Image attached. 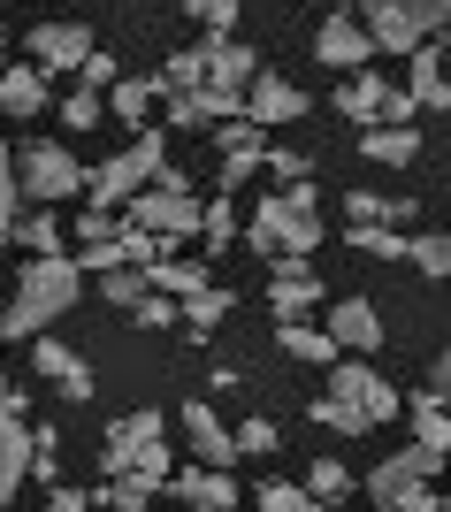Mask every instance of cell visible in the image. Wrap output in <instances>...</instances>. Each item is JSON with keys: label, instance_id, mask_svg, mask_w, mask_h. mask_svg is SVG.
<instances>
[{"label": "cell", "instance_id": "obj_1", "mask_svg": "<svg viewBox=\"0 0 451 512\" xmlns=\"http://www.w3.org/2000/svg\"><path fill=\"white\" fill-rule=\"evenodd\" d=\"M77 291H85V268L62 253H39L23 260L16 276V299H8V321H0V337H39L46 321H62L69 306H77Z\"/></svg>", "mask_w": 451, "mask_h": 512}, {"label": "cell", "instance_id": "obj_2", "mask_svg": "<svg viewBox=\"0 0 451 512\" xmlns=\"http://www.w3.org/2000/svg\"><path fill=\"white\" fill-rule=\"evenodd\" d=\"M245 245H253L260 260H276V253H314V245H322V192H314V184H283V192L253 199Z\"/></svg>", "mask_w": 451, "mask_h": 512}, {"label": "cell", "instance_id": "obj_3", "mask_svg": "<svg viewBox=\"0 0 451 512\" xmlns=\"http://www.w3.org/2000/svg\"><path fill=\"white\" fill-rule=\"evenodd\" d=\"M161 169H169V138L146 123L123 153H115V161H100V169H92L85 207H130V199L146 192V184H161Z\"/></svg>", "mask_w": 451, "mask_h": 512}, {"label": "cell", "instance_id": "obj_4", "mask_svg": "<svg viewBox=\"0 0 451 512\" xmlns=\"http://www.w3.org/2000/svg\"><path fill=\"white\" fill-rule=\"evenodd\" d=\"M100 467H108V482L115 474H153V482H169V444H161V413H123V421L108 428V444H100Z\"/></svg>", "mask_w": 451, "mask_h": 512}, {"label": "cell", "instance_id": "obj_5", "mask_svg": "<svg viewBox=\"0 0 451 512\" xmlns=\"http://www.w3.org/2000/svg\"><path fill=\"white\" fill-rule=\"evenodd\" d=\"M360 23L383 54H421L429 31L444 23V8H436V0H360Z\"/></svg>", "mask_w": 451, "mask_h": 512}, {"label": "cell", "instance_id": "obj_6", "mask_svg": "<svg viewBox=\"0 0 451 512\" xmlns=\"http://www.w3.org/2000/svg\"><path fill=\"white\" fill-rule=\"evenodd\" d=\"M444 467L436 451H421V444H406V451H390L383 467L367 474V497H375V512H421L429 505V474Z\"/></svg>", "mask_w": 451, "mask_h": 512}, {"label": "cell", "instance_id": "obj_7", "mask_svg": "<svg viewBox=\"0 0 451 512\" xmlns=\"http://www.w3.org/2000/svg\"><path fill=\"white\" fill-rule=\"evenodd\" d=\"M16 184H23V199H46V207H54V199H77L92 176H85V161H77L62 138H31V146H23Z\"/></svg>", "mask_w": 451, "mask_h": 512}, {"label": "cell", "instance_id": "obj_8", "mask_svg": "<svg viewBox=\"0 0 451 512\" xmlns=\"http://www.w3.org/2000/svg\"><path fill=\"white\" fill-rule=\"evenodd\" d=\"M123 214L138 222V230H153V237H199V214H207V199L169 192V184H146V192L130 199Z\"/></svg>", "mask_w": 451, "mask_h": 512}, {"label": "cell", "instance_id": "obj_9", "mask_svg": "<svg viewBox=\"0 0 451 512\" xmlns=\"http://www.w3.org/2000/svg\"><path fill=\"white\" fill-rule=\"evenodd\" d=\"M314 306H322V283H314L306 253H276L268 260V314L276 321H306Z\"/></svg>", "mask_w": 451, "mask_h": 512}, {"label": "cell", "instance_id": "obj_10", "mask_svg": "<svg viewBox=\"0 0 451 512\" xmlns=\"http://www.w3.org/2000/svg\"><path fill=\"white\" fill-rule=\"evenodd\" d=\"M329 398H344V406H360L367 421L383 428L390 413H398V390L383 383V375H375V367H360V360H337L329 367Z\"/></svg>", "mask_w": 451, "mask_h": 512}, {"label": "cell", "instance_id": "obj_11", "mask_svg": "<svg viewBox=\"0 0 451 512\" xmlns=\"http://www.w3.org/2000/svg\"><path fill=\"white\" fill-rule=\"evenodd\" d=\"M92 54H100V46H92V31H85V23H69V16H54V23H39V31H31V62H39L46 77H54V69H85Z\"/></svg>", "mask_w": 451, "mask_h": 512}, {"label": "cell", "instance_id": "obj_12", "mask_svg": "<svg viewBox=\"0 0 451 512\" xmlns=\"http://www.w3.org/2000/svg\"><path fill=\"white\" fill-rule=\"evenodd\" d=\"M31 375H46V383L62 390L69 406H85L92 390H100V383H92V360H77L62 337H39V344H31Z\"/></svg>", "mask_w": 451, "mask_h": 512}, {"label": "cell", "instance_id": "obj_13", "mask_svg": "<svg viewBox=\"0 0 451 512\" xmlns=\"http://www.w3.org/2000/svg\"><path fill=\"white\" fill-rule=\"evenodd\" d=\"M215 146H222V199H230L237 184L268 161V130L260 123H215Z\"/></svg>", "mask_w": 451, "mask_h": 512}, {"label": "cell", "instance_id": "obj_14", "mask_svg": "<svg viewBox=\"0 0 451 512\" xmlns=\"http://www.w3.org/2000/svg\"><path fill=\"white\" fill-rule=\"evenodd\" d=\"M184 436H192L199 467H230V459H245V451H237V428H222L207 398H192V406H184Z\"/></svg>", "mask_w": 451, "mask_h": 512}, {"label": "cell", "instance_id": "obj_15", "mask_svg": "<svg viewBox=\"0 0 451 512\" xmlns=\"http://www.w3.org/2000/svg\"><path fill=\"white\" fill-rule=\"evenodd\" d=\"M314 54H322L329 69H367L375 39H367V23H360V16H329L322 31H314Z\"/></svg>", "mask_w": 451, "mask_h": 512}, {"label": "cell", "instance_id": "obj_16", "mask_svg": "<svg viewBox=\"0 0 451 512\" xmlns=\"http://www.w3.org/2000/svg\"><path fill=\"white\" fill-rule=\"evenodd\" d=\"M199 62H207V85H230V92H253V77H260L253 46L222 39V31H207V46H199Z\"/></svg>", "mask_w": 451, "mask_h": 512}, {"label": "cell", "instance_id": "obj_17", "mask_svg": "<svg viewBox=\"0 0 451 512\" xmlns=\"http://www.w3.org/2000/svg\"><path fill=\"white\" fill-rule=\"evenodd\" d=\"M245 115H253L260 130H268V123H299V115H306V92L291 85V77L268 69V77H253V92H245Z\"/></svg>", "mask_w": 451, "mask_h": 512}, {"label": "cell", "instance_id": "obj_18", "mask_svg": "<svg viewBox=\"0 0 451 512\" xmlns=\"http://www.w3.org/2000/svg\"><path fill=\"white\" fill-rule=\"evenodd\" d=\"M390 100H398V85H390V77H375V69H352V77H344V92H337V107L344 115H352V123H390Z\"/></svg>", "mask_w": 451, "mask_h": 512}, {"label": "cell", "instance_id": "obj_19", "mask_svg": "<svg viewBox=\"0 0 451 512\" xmlns=\"http://www.w3.org/2000/svg\"><path fill=\"white\" fill-rule=\"evenodd\" d=\"M169 490L184 497L192 512H237V482H230V467H192V474H169Z\"/></svg>", "mask_w": 451, "mask_h": 512}, {"label": "cell", "instance_id": "obj_20", "mask_svg": "<svg viewBox=\"0 0 451 512\" xmlns=\"http://www.w3.org/2000/svg\"><path fill=\"white\" fill-rule=\"evenodd\" d=\"M329 337H337V352H375L383 344V314L367 299H337L329 306Z\"/></svg>", "mask_w": 451, "mask_h": 512}, {"label": "cell", "instance_id": "obj_21", "mask_svg": "<svg viewBox=\"0 0 451 512\" xmlns=\"http://www.w3.org/2000/svg\"><path fill=\"white\" fill-rule=\"evenodd\" d=\"M46 100H54V92H46L39 62H8V69H0V115H23V123H31Z\"/></svg>", "mask_w": 451, "mask_h": 512}, {"label": "cell", "instance_id": "obj_22", "mask_svg": "<svg viewBox=\"0 0 451 512\" xmlns=\"http://www.w3.org/2000/svg\"><path fill=\"white\" fill-rule=\"evenodd\" d=\"M31 482V428H23V413H0V505Z\"/></svg>", "mask_w": 451, "mask_h": 512}, {"label": "cell", "instance_id": "obj_23", "mask_svg": "<svg viewBox=\"0 0 451 512\" xmlns=\"http://www.w3.org/2000/svg\"><path fill=\"white\" fill-rule=\"evenodd\" d=\"M406 413H413V436H421V451L451 459V406H444V398H436V390H421Z\"/></svg>", "mask_w": 451, "mask_h": 512}, {"label": "cell", "instance_id": "obj_24", "mask_svg": "<svg viewBox=\"0 0 451 512\" xmlns=\"http://www.w3.org/2000/svg\"><path fill=\"white\" fill-rule=\"evenodd\" d=\"M344 245H352V253H367V260H406L413 237L398 230V222H344Z\"/></svg>", "mask_w": 451, "mask_h": 512}, {"label": "cell", "instance_id": "obj_25", "mask_svg": "<svg viewBox=\"0 0 451 512\" xmlns=\"http://www.w3.org/2000/svg\"><path fill=\"white\" fill-rule=\"evenodd\" d=\"M138 276L153 283V291H169V299H192V291H207V260H153V268H138Z\"/></svg>", "mask_w": 451, "mask_h": 512}, {"label": "cell", "instance_id": "obj_26", "mask_svg": "<svg viewBox=\"0 0 451 512\" xmlns=\"http://www.w3.org/2000/svg\"><path fill=\"white\" fill-rule=\"evenodd\" d=\"M406 62H413V77H406L413 107H451V77H444V62H436V46H421V54H406Z\"/></svg>", "mask_w": 451, "mask_h": 512}, {"label": "cell", "instance_id": "obj_27", "mask_svg": "<svg viewBox=\"0 0 451 512\" xmlns=\"http://www.w3.org/2000/svg\"><path fill=\"white\" fill-rule=\"evenodd\" d=\"M360 153H367V161H383V169H406L413 153H421V138H413L406 123H375V130L360 138Z\"/></svg>", "mask_w": 451, "mask_h": 512}, {"label": "cell", "instance_id": "obj_28", "mask_svg": "<svg viewBox=\"0 0 451 512\" xmlns=\"http://www.w3.org/2000/svg\"><path fill=\"white\" fill-rule=\"evenodd\" d=\"M276 344L291 360H314V367H337V337L329 329H306V321H276Z\"/></svg>", "mask_w": 451, "mask_h": 512}, {"label": "cell", "instance_id": "obj_29", "mask_svg": "<svg viewBox=\"0 0 451 512\" xmlns=\"http://www.w3.org/2000/svg\"><path fill=\"white\" fill-rule=\"evenodd\" d=\"M153 100H169V92H161V77H123V85L108 92V107L123 115L130 130H146V107H153Z\"/></svg>", "mask_w": 451, "mask_h": 512}, {"label": "cell", "instance_id": "obj_30", "mask_svg": "<svg viewBox=\"0 0 451 512\" xmlns=\"http://www.w3.org/2000/svg\"><path fill=\"white\" fill-rule=\"evenodd\" d=\"M184 306V329H192V337H207V329H215V321H230V291H222V283H207V291H192V299H176Z\"/></svg>", "mask_w": 451, "mask_h": 512}, {"label": "cell", "instance_id": "obj_31", "mask_svg": "<svg viewBox=\"0 0 451 512\" xmlns=\"http://www.w3.org/2000/svg\"><path fill=\"white\" fill-rule=\"evenodd\" d=\"M16 245H31V260H39V253H62V214H54V207H31L16 222Z\"/></svg>", "mask_w": 451, "mask_h": 512}, {"label": "cell", "instance_id": "obj_32", "mask_svg": "<svg viewBox=\"0 0 451 512\" xmlns=\"http://www.w3.org/2000/svg\"><path fill=\"white\" fill-rule=\"evenodd\" d=\"M100 299H108V306H123V314H138V306L153 299V283L138 276V268H115V276H100Z\"/></svg>", "mask_w": 451, "mask_h": 512}, {"label": "cell", "instance_id": "obj_33", "mask_svg": "<svg viewBox=\"0 0 451 512\" xmlns=\"http://www.w3.org/2000/svg\"><path fill=\"white\" fill-rule=\"evenodd\" d=\"M31 482L62 490V436L54 428H31Z\"/></svg>", "mask_w": 451, "mask_h": 512}, {"label": "cell", "instance_id": "obj_34", "mask_svg": "<svg viewBox=\"0 0 451 512\" xmlns=\"http://www.w3.org/2000/svg\"><path fill=\"white\" fill-rule=\"evenodd\" d=\"M253 505H260V512H322V497L306 490V482H260Z\"/></svg>", "mask_w": 451, "mask_h": 512}, {"label": "cell", "instance_id": "obj_35", "mask_svg": "<svg viewBox=\"0 0 451 512\" xmlns=\"http://www.w3.org/2000/svg\"><path fill=\"white\" fill-rule=\"evenodd\" d=\"M406 260H413V268H421V276H436V283H444V276H451V237L421 230V237H413V245H406Z\"/></svg>", "mask_w": 451, "mask_h": 512}, {"label": "cell", "instance_id": "obj_36", "mask_svg": "<svg viewBox=\"0 0 451 512\" xmlns=\"http://www.w3.org/2000/svg\"><path fill=\"white\" fill-rule=\"evenodd\" d=\"M314 421H322V428H337V436H367V428H375L360 406H344V398H329V390L314 398Z\"/></svg>", "mask_w": 451, "mask_h": 512}, {"label": "cell", "instance_id": "obj_37", "mask_svg": "<svg viewBox=\"0 0 451 512\" xmlns=\"http://www.w3.org/2000/svg\"><path fill=\"white\" fill-rule=\"evenodd\" d=\"M199 237H207V253H222V245H230L237 237V214H230V199H207V214H199Z\"/></svg>", "mask_w": 451, "mask_h": 512}, {"label": "cell", "instance_id": "obj_38", "mask_svg": "<svg viewBox=\"0 0 451 512\" xmlns=\"http://www.w3.org/2000/svg\"><path fill=\"white\" fill-rule=\"evenodd\" d=\"M306 490L322 497V505H337V497L352 490V467H344V459H314V474H306Z\"/></svg>", "mask_w": 451, "mask_h": 512}, {"label": "cell", "instance_id": "obj_39", "mask_svg": "<svg viewBox=\"0 0 451 512\" xmlns=\"http://www.w3.org/2000/svg\"><path fill=\"white\" fill-rule=\"evenodd\" d=\"M192 85H207V62H199V46H192V54H169V69H161V92H192Z\"/></svg>", "mask_w": 451, "mask_h": 512}, {"label": "cell", "instance_id": "obj_40", "mask_svg": "<svg viewBox=\"0 0 451 512\" xmlns=\"http://www.w3.org/2000/svg\"><path fill=\"white\" fill-rule=\"evenodd\" d=\"M100 115H108V100H100V92H85V85H77V92L62 100V123H69V130H92Z\"/></svg>", "mask_w": 451, "mask_h": 512}, {"label": "cell", "instance_id": "obj_41", "mask_svg": "<svg viewBox=\"0 0 451 512\" xmlns=\"http://www.w3.org/2000/svg\"><path fill=\"white\" fill-rule=\"evenodd\" d=\"M108 237H123L115 207H85V214H77V245H108Z\"/></svg>", "mask_w": 451, "mask_h": 512}, {"label": "cell", "instance_id": "obj_42", "mask_svg": "<svg viewBox=\"0 0 451 512\" xmlns=\"http://www.w3.org/2000/svg\"><path fill=\"white\" fill-rule=\"evenodd\" d=\"M276 444H283V436H276V421H268V413L237 428V451H245V459H268V451H276Z\"/></svg>", "mask_w": 451, "mask_h": 512}, {"label": "cell", "instance_id": "obj_43", "mask_svg": "<svg viewBox=\"0 0 451 512\" xmlns=\"http://www.w3.org/2000/svg\"><path fill=\"white\" fill-rule=\"evenodd\" d=\"M0 237H16V161H8V138H0Z\"/></svg>", "mask_w": 451, "mask_h": 512}, {"label": "cell", "instance_id": "obj_44", "mask_svg": "<svg viewBox=\"0 0 451 512\" xmlns=\"http://www.w3.org/2000/svg\"><path fill=\"white\" fill-rule=\"evenodd\" d=\"M169 321H184V306H176L169 291H153V299L138 306V329H169Z\"/></svg>", "mask_w": 451, "mask_h": 512}, {"label": "cell", "instance_id": "obj_45", "mask_svg": "<svg viewBox=\"0 0 451 512\" xmlns=\"http://www.w3.org/2000/svg\"><path fill=\"white\" fill-rule=\"evenodd\" d=\"M192 16L207 23V31H222V39H230V23H237V0H192Z\"/></svg>", "mask_w": 451, "mask_h": 512}, {"label": "cell", "instance_id": "obj_46", "mask_svg": "<svg viewBox=\"0 0 451 512\" xmlns=\"http://www.w3.org/2000/svg\"><path fill=\"white\" fill-rule=\"evenodd\" d=\"M268 169H276L283 184H306V153H291V146H268Z\"/></svg>", "mask_w": 451, "mask_h": 512}, {"label": "cell", "instance_id": "obj_47", "mask_svg": "<svg viewBox=\"0 0 451 512\" xmlns=\"http://www.w3.org/2000/svg\"><path fill=\"white\" fill-rule=\"evenodd\" d=\"M115 85H123V69H115L108 54H92L85 62V92H115Z\"/></svg>", "mask_w": 451, "mask_h": 512}, {"label": "cell", "instance_id": "obj_48", "mask_svg": "<svg viewBox=\"0 0 451 512\" xmlns=\"http://www.w3.org/2000/svg\"><path fill=\"white\" fill-rule=\"evenodd\" d=\"M39 512H92V490H54Z\"/></svg>", "mask_w": 451, "mask_h": 512}, {"label": "cell", "instance_id": "obj_49", "mask_svg": "<svg viewBox=\"0 0 451 512\" xmlns=\"http://www.w3.org/2000/svg\"><path fill=\"white\" fill-rule=\"evenodd\" d=\"M429 390H436V398L451 406V344H444V360H436V383H429Z\"/></svg>", "mask_w": 451, "mask_h": 512}, {"label": "cell", "instance_id": "obj_50", "mask_svg": "<svg viewBox=\"0 0 451 512\" xmlns=\"http://www.w3.org/2000/svg\"><path fill=\"white\" fill-rule=\"evenodd\" d=\"M0 413H23V390L16 383H0Z\"/></svg>", "mask_w": 451, "mask_h": 512}, {"label": "cell", "instance_id": "obj_51", "mask_svg": "<svg viewBox=\"0 0 451 512\" xmlns=\"http://www.w3.org/2000/svg\"><path fill=\"white\" fill-rule=\"evenodd\" d=\"M421 512H451V497H436V490H429V505H421Z\"/></svg>", "mask_w": 451, "mask_h": 512}, {"label": "cell", "instance_id": "obj_52", "mask_svg": "<svg viewBox=\"0 0 451 512\" xmlns=\"http://www.w3.org/2000/svg\"><path fill=\"white\" fill-rule=\"evenodd\" d=\"M436 8H444V23H451V0H436Z\"/></svg>", "mask_w": 451, "mask_h": 512}, {"label": "cell", "instance_id": "obj_53", "mask_svg": "<svg viewBox=\"0 0 451 512\" xmlns=\"http://www.w3.org/2000/svg\"><path fill=\"white\" fill-rule=\"evenodd\" d=\"M0 344H8V337H0Z\"/></svg>", "mask_w": 451, "mask_h": 512}]
</instances>
